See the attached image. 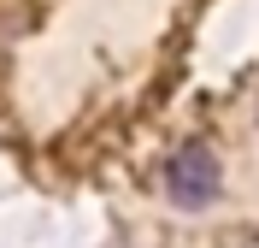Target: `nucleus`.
Here are the masks:
<instances>
[{
	"instance_id": "obj_1",
	"label": "nucleus",
	"mask_w": 259,
	"mask_h": 248,
	"mask_svg": "<svg viewBox=\"0 0 259 248\" xmlns=\"http://www.w3.org/2000/svg\"><path fill=\"white\" fill-rule=\"evenodd\" d=\"M159 195L177 207V213H206L224 201V165L212 154V142L189 136L159 160Z\"/></svg>"
}]
</instances>
